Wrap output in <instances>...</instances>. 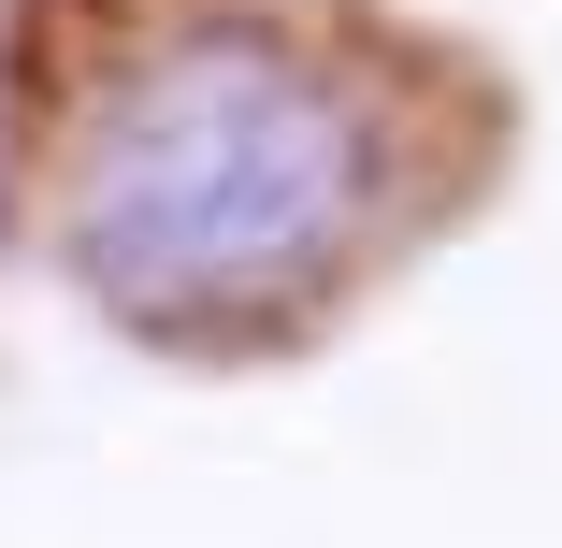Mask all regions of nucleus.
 <instances>
[{
	"label": "nucleus",
	"instance_id": "obj_1",
	"mask_svg": "<svg viewBox=\"0 0 562 548\" xmlns=\"http://www.w3.org/2000/svg\"><path fill=\"white\" fill-rule=\"evenodd\" d=\"M375 216V116L274 30H202L116 87L72 174V275L159 347L303 317Z\"/></svg>",
	"mask_w": 562,
	"mask_h": 548
}]
</instances>
